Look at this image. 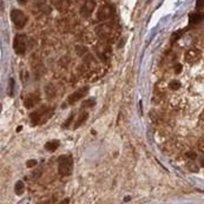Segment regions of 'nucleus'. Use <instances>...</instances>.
<instances>
[{
  "label": "nucleus",
  "instance_id": "nucleus-13",
  "mask_svg": "<svg viewBox=\"0 0 204 204\" xmlns=\"http://www.w3.org/2000/svg\"><path fill=\"white\" fill-rule=\"evenodd\" d=\"M37 7H38V10L41 13H45V14H48L52 11L51 5L48 4V1H46V0H37Z\"/></svg>",
  "mask_w": 204,
  "mask_h": 204
},
{
  "label": "nucleus",
  "instance_id": "nucleus-25",
  "mask_svg": "<svg viewBox=\"0 0 204 204\" xmlns=\"http://www.w3.org/2000/svg\"><path fill=\"white\" fill-rule=\"evenodd\" d=\"M95 104H96L95 99H90V100H86V102L84 103V106H93Z\"/></svg>",
  "mask_w": 204,
  "mask_h": 204
},
{
  "label": "nucleus",
  "instance_id": "nucleus-1",
  "mask_svg": "<svg viewBox=\"0 0 204 204\" xmlns=\"http://www.w3.org/2000/svg\"><path fill=\"white\" fill-rule=\"evenodd\" d=\"M96 32L98 34L99 38H102L103 40L107 41H113L116 40L117 35L119 34V31L117 27H115L113 25H109V24H103L100 26H98L96 28Z\"/></svg>",
  "mask_w": 204,
  "mask_h": 204
},
{
  "label": "nucleus",
  "instance_id": "nucleus-10",
  "mask_svg": "<svg viewBox=\"0 0 204 204\" xmlns=\"http://www.w3.org/2000/svg\"><path fill=\"white\" fill-rule=\"evenodd\" d=\"M95 7H96V1H95V0H85L84 5L80 8V14L84 18H87V17L91 15L92 12H93Z\"/></svg>",
  "mask_w": 204,
  "mask_h": 204
},
{
  "label": "nucleus",
  "instance_id": "nucleus-4",
  "mask_svg": "<svg viewBox=\"0 0 204 204\" xmlns=\"http://www.w3.org/2000/svg\"><path fill=\"white\" fill-rule=\"evenodd\" d=\"M11 19H12V21L15 25L17 28H23L27 23L26 14L23 11L17 10V8H13L11 11Z\"/></svg>",
  "mask_w": 204,
  "mask_h": 204
},
{
  "label": "nucleus",
  "instance_id": "nucleus-23",
  "mask_svg": "<svg viewBox=\"0 0 204 204\" xmlns=\"http://www.w3.org/2000/svg\"><path fill=\"white\" fill-rule=\"evenodd\" d=\"M26 165H27V168H33V166L37 165V160L35 159H31V160H28L26 163Z\"/></svg>",
  "mask_w": 204,
  "mask_h": 204
},
{
  "label": "nucleus",
  "instance_id": "nucleus-8",
  "mask_svg": "<svg viewBox=\"0 0 204 204\" xmlns=\"http://www.w3.org/2000/svg\"><path fill=\"white\" fill-rule=\"evenodd\" d=\"M87 92H89V86H83L80 89H78L76 92H73V93L68 97V104H75L77 103L79 99H82L84 96L87 95Z\"/></svg>",
  "mask_w": 204,
  "mask_h": 204
},
{
  "label": "nucleus",
  "instance_id": "nucleus-19",
  "mask_svg": "<svg viewBox=\"0 0 204 204\" xmlns=\"http://www.w3.org/2000/svg\"><path fill=\"white\" fill-rule=\"evenodd\" d=\"M169 86H170L171 90H178L180 87V83L178 80H172V82H170Z\"/></svg>",
  "mask_w": 204,
  "mask_h": 204
},
{
  "label": "nucleus",
  "instance_id": "nucleus-27",
  "mask_svg": "<svg viewBox=\"0 0 204 204\" xmlns=\"http://www.w3.org/2000/svg\"><path fill=\"white\" fill-rule=\"evenodd\" d=\"M187 157H189L190 159H192V160H194V159L197 157V155H196L195 152H192V151H189V152H187Z\"/></svg>",
  "mask_w": 204,
  "mask_h": 204
},
{
  "label": "nucleus",
  "instance_id": "nucleus-15",
  "mask_svg": "<svg viewBox=\"0 0 204 204\" xmlns=\"http://www.w3.org/2000/svg\"><path fill=\"white\" fill-rule=\"evenodd\" d=\"M189 19H190V24H197L201 20H203V14L198 13V12L197 13H192V14H190Z\"/></svg>",
  "mask_w": 204,
  "mask_h": 204
},
{
  "label": "nucleus",
  "instance_id": "nucleus-22",
  "mask_svg": "<svg viewBox=\"0 0 204 204\" xmlns=\"http://www.w3.org/2000/svg\"><path fill=\"white\" fill-rule=\"evenodd\" d=\"M204 6V0H197L196 3V10H201Z\"/></svg>",
  "mask_w": 204,
  "mask_h": 204
},
{
  "label": "nucleus",
  "instance_id": "nucleus-31",
  "mask_svg": "<svg viewBox=\"0 0 204 204\" xmlns=\"http://www.w3.org/2000/svg\"><path fill=\"white\" fill-rule=\"evenodd\" d=\"M201 164L204 166V159H203V158H202V160H201Z\"/></svg>",
  "mask_w": 204,
  "mask_h": 204
},
{
  "label": "nucleus",
  "instance_id": "nucleus-6",
  "mask_svg": "<svg viewBox=\"0 0 204 204\" xmlns=\"http://www.w3.org/2000/svg\"><path fill=\"white\" fill-rule=\"evenodd\" d=\"M113 14V8L109 6V5H103L102 7H99L98 12H97V19L100 20V21H104V20H107L110 19L111 17Z\"/></svg>",
  "mask_w": 204,
  "mask_h": 204
},
{
  "label": "nucleus",
  "instance_id": "nucleus-26",
  "mask_svg": "<svg viewBox=\"0 0 204 204\" xmlns=\"http://www.w3.org/2000/svg\"><path fill=\"white\" fill-rule=\"evenodd\" d=\"M198 149L204 154V139H201L198 142Z\"/></svg>",
  "mask_w": 204,
  "mask_h": 204
},
{
  "label": "nucleus",
  "instance_id": "nucleus-12",
  "mask_svg": "<svg viewBox=\"0 0 204 204\" xmlns=\"http://www.w3.org/2000/svg\"><path fill=\"white\" fill-rule=\"evenodd\" d=\"M52 3L59 12H65L70 7V0H52Z\"/></svg>",
  "mask_w": 204,
  "mask_h": 204
},
{
  "label": "nucleus",
  "instance_id": "nucleus-20",
  "mask_svg": "<svg viewBox=\"0 0 204 204\" xmlns=\"http://www.w3.org/2000/svg\"><path fill=\"white\" fill-rule=\"evenodd\" d=\"M13 89H14V80L11 78V79H10V83H8V95H10V96L13 95Z\"/></svg>",
  "mask_w": 204,
  "mask_h": 204
},
{
  "label": "nucleus",
  "instance_id": "nucleus-2",
  "mask_svg": "<svg viewBox=\"0 0 204 204\" xmlns=\"http://www.w3.org/2000/svg\"><path fill=\"white\" fill-rule=\"evenodd\" d=\"M52 116H53V110L50 109V107H47V106H43L39 110L34 111V112L31 115V123H32V125L44 124Z\"/></svg>",
  "mask_w": 204,
  "mask_h": 204
},
{
  "label": "nucleus",
  "instance_id": "nucleus-18",
  "mask_svg": "<svg viewBox=\"0 0 204 204\" xmlns=\"http://www.w3.org/2000/svg\"><path fill=\"white\" fill-rule=\"evenodd\" d=\"M183 33H184V30H178V31H176L175 33H172V35H171V43H175V41H177L180 37L183 35Z\"/></svg>",
  "mask_w": 204,
  "mask_h": 204
},
{
  "label": "nucleus",
  "instance_id": "nucleus-32",
  "mask_svg": "<svg viewBox=\"0 0 204 204\" xmlns=\"http://www.w3.org/2000/svg\"><path fill=\"white\" fill-rule=\"evenodd\" d=\"M77 1H85V0H77Z\"/></svg>",
  "mask_w": 204,
  "mask_h": 204
},
{
  "label": "nucleus",
  "instance_id": "nucleus-5",
  "mask_svg": "<svg viewBox=\"0 0 204 204\" xmlns=\"http://www.w3.org/2000/svg\"><path fill=\"white\" fill-rule=\"evenodd\" d=\"M13 47L17 54H24L26 52V47H27V39L24 34H17L14 38V43H13Z\"/></svg>",
  "mask_w": 204,
  "mask_h": 204
},
{
  "label": "nucleus",
  "instance_id": "nucleus-3",
  "mask_svg": "<svg viewBox=\"0 0 204 204\" xmlns=\"http://www.w3.org/2000/svg\"><path fill=\"white\" fill-rule=\"evenodd\" d=\"M73 169V159L70 155H64L59 157V165H58V171L60 176H68L71 175Z\"/></svg>",
  "mask_w": 204,
  "mask_h": 204
},
{
  "label": "nucleus",
  "instance_id": "nucleus-17",
  "mask_svg": "<svg viewBox=\"0 0 204 204\" xmlns=\"http://www.w3.org/2000/svg\"><path fill=\"white\" fill-rule=\"evenodd\" d=\"M87 117H89V115H87L86 112H83V113L80 115V117L78 118V120H77V123H76V125H75V129H77V127H79L80 125H83L84 122L87 119Z\"/></svg>",
  "mask_w": 204,
  "mask_h": 204
},
{
  "label": "nucleus",
  "instance_id": "nucleus-21",
  "mask_svg": "<svg viewBox=\"0 0 204 204\" xmlns=\"http://www.w3.org/2000/svg\"><path fill=\"white\" fill-rule=\"evenodd\" d=\"M188 166H189V169H190L191 171H194V172H197V171H198V168L195 165V163H194V162H190V163L188 164Z\"/></svg>",
  "mask_w": 204,
  "mask_h": 204
},
{
  "label": "nucleus",
  "instance_id": "nucleus-28",
  "mask_svg": "<svg viewBox=\"0 0 204 204\" xmlns=\"http://www.w3.org/2000/svg\"><path fill=\"white\" fill-rule=\"evenodd\" d=\"M180 71H182V65H180V64L176 65V66H175V73H179Z\"/></svg>",
  "mask_w": 204,
  "mask_h": 204
},
{
  "label": "nucleus",
  "instance_id": "nucleus-29",
  "mask_svg": "<svg viewBox=\"0 0 204 204\" xmlns=\"http://www.w3.org/2000/svg\"><path fill=\"white\" fill-rule=\"evenodd\" d=\"M18 3H19L20 5H26V3H27V0H18Z\"/></svg>",
  "mask_w": 204,
  "mask_h": 204
},
{
  "label": "nucleus",
  "instance_id": "nucleus-9",
  "mask_svg": "<svg viewBox=\"0 0 204 204\" xmlns=\"http://www.w3.org/2000/svg\"><path fill=\"white\" fill-rule=\"evenodd\" d=\"M96 51H97V53H98V55H99V58H100L102 60H104V62H106L107 58L111 55V47H110V45L106 44V43L99 44V45L96 47Z\"/></svg>",
  "mask_w": 204,
  "mask_h": 204
},
{
  "label": "nucleus",
  "instance_id": "nucleus-30",
  "mask_svg": "<svg viewBox=\"0 0 204 204\" xmlns=\"http://www.w3.org/2000/svg\"><path fill=\"white\" fill-rule=\"evenodd\" d=\"M201 119H203V120H204V111H203L202 115H201Z\"/></svg>",
  "mask_w": 204,
  "mask_h": 204
},
{
  "label": "nucleus",
  "instance_id": "nucleus-7",
  "mask_svg": "<svg viewBox=\"0 0 204 204\" xmlns=\"http://www.w3.org/2000/svg\"><path fill=\"white\" fill-rule=\"evenodd\" d=\"M201 57H202V53L198 48H190L185 53V60L187 63L189 64H196L201 60Z\"/></svg>",
  "mask_w": 204,
  "mask_h": 204
},
{
  "label": "nucleus",
  "instance_id": "nucleus-24",
  "mask_svg": "<svg viewBox=\"0 0 204 204\" xmlns=\"http://www.w3.org/2000/svg\"><path fill=\"white\" fill-rule=\"evenodd\" d=\"M72 119H73V115H72V113H71V115H70V116H68V118H67V119H66V122H65V123H64V127H67V126H68V125H70V123H71V122H72Z\"/></svg>",
  "mask_w": 204,
  "mask_h": 204
},
{
  "label": "nucleus",
  "instance_id": "nucleus-11",
  "mask_svg": "<svg viewBox=\"0 0 204 204\" xmlns=\"http://www.w3.org/2000/svg\"><path fill=\"white\" fill-rule=\"evenodd\" d=\"M39 100H40L39 93H31V95H28V96L25 98L24 104H25V106H26L27 109H31V107H33V106H35L37 104H38Z\"/></svg>",
  "mask_w": 204,
  "mask_h": 204
},
{
  "label": "nucleus",
  "instance_id": "nucleus-16",
  "mask_svg": "<svg viewBox=\"0 0 204 204\" xmlns=\"http://www.w3.org/2000/svg\"><path fill=\"white\" fill-rule=\"evenodd\" d=\"M14 190H15V194L17 195H21L25 190V187H24V182L21 180H18L15 183V187H14Z\"/></svg>",
  "mask_w": 204,
  "mask_h": 204
},
{
  "label": "nucleus",
  "instance_id": "nucleus-14",
  "mask_svg": "<svg viewBox=\"0 0 204 204\" xmlns=\"http://www.w3.org/2000/svg\"><path fill=\"white\" fill-rule=\"evenodd\" d=\"M58 147H59V142L58 140H51V142H48V143L45 144V149L47 151H50V152L55 151Z\"/></svg>",
  "mask_w": 204,
  "mask_h": 204
}]
</instances>
